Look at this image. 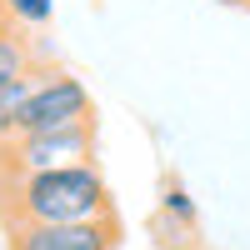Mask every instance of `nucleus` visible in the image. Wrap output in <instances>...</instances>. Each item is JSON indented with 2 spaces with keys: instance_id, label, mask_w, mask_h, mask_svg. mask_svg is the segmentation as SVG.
I'll return each instance as SVG.
<instances>
[{
  "instance_id": "obj_11",
  "label": "nucleus",
  "mask_w": 250,
  "mask_h": 250,
  "mask_svg": "<svg viewBox=\"0 0 250 250\" xmlns=\"http://www.w3.org/2000/svg\"><path fill=\"white\" fill-rule=\"evenodd\" d=\"M0 20H5V15H0Z\"/></svg>"
},
{
  "instance_id": "obj_10",
  "label": "nucleus",
  "mask_w": 250,
  "mask_h": 250,
  "mask_svg": "<svg viewBox=\"0 0 250 250\" xmlns=\"http://www.w3.org/2000/svg\"><path fill=\"white\" fill-rule=\"evenodd\" d=\"M245 10H250V0H245Z\"/></svg>"
},
{
  "instance_id": "obj_1",
  "label": "nucleus",
  "mask_w": 250,
  "mask_h": 250,
  "mask_svg": "<svg viewBox=\"0 0 250 250\" xmlns=\"http://www.w3.org/2000/svg\"><path fill=\"white\" fill-rule=\"evenodd\" d=\"M100 215H115V200L95 160L0 180V220L5 225H65V220H100Z\"/></svg>"
},
{
  "instance_id": "obj_8",
  "label": "nucleus",
  "mask_w": 250,
  "mask_h": 250,
  "mask_svg": "<svg viewBox=\"0 0 250 250\" xmlns=\"http://www.w3.org/2000/svg\"><path fill=\"white\" fill-rule=\"evenodd\" d=\"M25 95H30V75L0 85V145H10V140L20 135V110H25Z\"/></svg>"
},
{
  "instance_id": "obj_7",
  "label": "nucleus",
  "mask_w": 250,
  "mask_h": 250,
  "mask_svg": "<svg viewBox=\"0 0 250 250\" xmlns=\"http://www.w3.org/2000/svg\"><path fill=\"white\" fill-rule=\"evenodd\" d=\"M0 15H5V25L15 30H45L55 20V0H0Z\"/></svg>"
},
{
  "instance_id": "obj_4",
  "label": "nucleus",
  "mask_w": 250,
  "mask_h": 250,
  "mask_svg": "<svg viewBox=\"0 0 250 250\" xmlns=\"http://www.w3.org/2000/svg\"><path fill=\"white\" fill-rule=\"evenodd\" d=\"M10 250H120V220H65V225H5Z\"/></svg>"
},
{
  "instance_id": "obj_5",
  "label": "nucleus",
  "mask_w": 250,
  "mask_h": 250,
  "mask_svg": "<svg viewBox=\"0 0 250 250\" xmlns=\"http://www.w3.org/2000/svg\"><path fill=\"white\" fill-rule=\"evenodd\" d=\"M155 230H160L165 245H175V250H195V245H200V215H195V200L185 195V185H180L175 175L165 180V190H160Z\"/></svg>"
},
{
  "instance_id": "obj_2",
  "label": "nucleus",
  "mask_w": 250,
  "mask_h": 250,
  "mask_svg": "<svg viewBox=\"0 0 250 250\" xmlns=\"http://www.w3.org/2000/svg\"><path fill=\"white\" fill-rule=\"evenodd\" d=\"M95 120V95L85 90V80L70 75L65 65H35L30 70V95L20 110V135H40V130H70V125H90Z\"/></svg>"
},
{
  "instance_id": "obj_9",
  "label": "nucleus",
  "mask_w": 250,
  "mask_h": 250,
  "mask_svg": "<svg viewBox=\"0 0 250 250\" xmlns=\"http://www.w3.org/2000/svg\"><path fill=\"white\" fill-rule=\"evenodd\" d=\"M215 5H245V0H215Z\"/></svg>"
},
{
  "instance_id": "obj_3",
  "label": "nucleus",
  "mask_w": 250,
  "mask_h": 250,
  "mask_svg": "<svg viewBox=\"0 0 250 250\" xmlns=\"http://www.w3.org/2000/svg\"><path fill=\"white\" fill-rule=\"evenodd\" d=\"M85 160H95V120L90 125H70V130L15 135L10 145H0V180L65 170V165H85Z\"/></svg>"
},
{
  "instance_id": "obj_6",
  "label": "nucleus",
  "mask_w": 250,
  "mask_h": 250,
  "mask_svg": "<svg viewBox=\"0 0 250 250\" xmlns=\"http://www.w3.org/2000/svg\"><path fill=\"white\" fill-rule=\"evenodd\" d=\"M35 65H45V60H40L35 35H25V30H15V25H5V20H0V85L25 80Z\"/></svg>"
}]
</instances>
